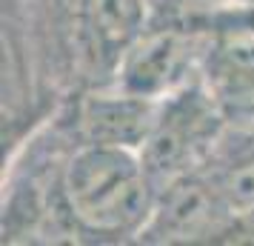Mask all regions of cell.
Masks as SVG:
<instances>
[{"instance_id":"cell-2","label":"cell","mask_w":254,"mask_h":246,"mask_svg":"<svg viewBox=\"0 0 254 246\" xmlns=\"http://www.w3.org/2000/svg\"><path fill=\"white\" fill-rule=\"evenodd\" d=\"M223 126V112L206 86H183L166 94L149 138L140 146L143 166L157 192L177 177L191 175L217 143Z\"/></svg>"},{"instance_id":"cell-4","label":"cell","mask_w":254,"mask_h":246,"mask_svg":"<svg viewBox=\"0 0 254 246\" xmlns=\"http://www.w3.org/2000/svg\"><path fill=\"white\" fill-rule=\"evenodd\" d=\"M191 55L194 40L180 29L143 32L120 55V89L163 100L183 83Z\"/></svg>"},{"instance_id":"cell-9","label":"cell","mask_w":254,"mask_h":246,"mask_svg":"<svg viewBox=\"0 0 254 246\" xmlns=\"http://www.w3.org/2000/svg\"><path fill=\"white\" fill-rule=\"evenodd\" d=\"M240 3H254V0H240Z\"/></svg>"},{"instance_id":"cell-8","label":"cell","mask_w":254,"mask_h":246,"mask_svg":"<svg viewBox=\"0 0 254 246\" xmlns=\"http://www.w3.org/2000/svg\"><path fill=\"white\" fill-rule=\"evenodd\" d=\"M214 183H217L220 195H223V200L229 203V209L234 215L254 212V158L229 166Z\"/></svg>"},{"instance_id":"cell-3","label":"cell","mask_w":254,"mask_h":246,"mask_svg":"<svg viewBox=\"0 0 254 246\" xmlns=\"http://www.w3.org/2000/svg\"><path fill=\"white\" fill-rule=\"evenodd\" d=\"M231 215L234 212L223 200L217 183H206L191 172L157 192V203L146 226L140 229V238L157 244L200 241L217 235Z\"/></svg>"},{"instance_id":"cell-1","label":"cell","mask_w":254,"mask_h":246,"mask_svg":"<svg viewBox=\"0 0 254 246\" xmlns=\"http://www.w3.org/2000/svg\"><path fill=\"white\" fill-rule=\"evenodd\" d=\"M63 192L71 218L97 235L140 232L157 203V186L137 149L86 143L71 158Z\"/></svg>"},{"instance_id":"cell-6","label":"cell","mask_w":254,"mask_h":246,"mask_svg":"<svg viewBox=\"0 0 254 246\" xmlns=\"http://www.w3.org/2000/svg\"><path fill=\"white\" fill-rule=\"evenodd\" d=\"M203 86L220 112L254 97V32L223 29L203 58Z\"/></svg>"},{"instance_id":"cell-5","label":"cell","mask_w":254,"mask_h":246,"mask_svg":"<svg viewBox=\"0 0 254 246\" xmlns=\"http://www.w3.org/2000/svg\"><path fill=\"white\" fill-rule=\"evenodd\" d=\"M160 112L157 97L120 89L115 94H92L80 109V132L86 143L137 149L146 143Z\"/></svg>"},{"instance_id":"cell-7","label":"cell","mask_w":254,"mask_h":246,"mask_svg":"<svg viewBox=\"0 0 254 246\" xmlns=\"http://www.w3.org/2000/svg\"><path fill=\"white\" fill-rule=\"evenodd\" d=\"M83 12L94 46L117 60L143 35L146 0H83Z\"/></svg>"}]
</instances>
